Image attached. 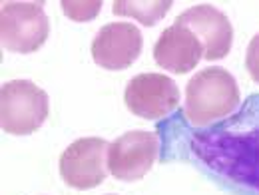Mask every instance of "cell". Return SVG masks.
<instances>
[{"label":"cell","mask_w":259,"mask_h":195,"mask_svg":"<svg viewBox=\"0 0 259 195\" xmlns=\"http://www.w3.org/2000/svg\"><path fill=\"white\" fill-rule=\"evenodd\" d=\"M239 88L226 68H203L186 86L184 112L197 128L229 116L239 106Z\"/></svg>","instance_id":"cell-1"},{"label":"cell","mask_w":259,"mask_h":195,"mask_svg":"<svg viewBox=\"0 0 259 195\" xmlns=\"http://www.w3.org/2000/svg\"><path fill=\"white\" fill-rule=\"evenodd\" d=\"M50 114V98L30 80H10L0 90V126L10 135H30Z\"/></svg>","instance_id":"cell-2"},{"label":"cell","mask_w":259,"mask_h":195,"mask_svg":"<svg viewBox=\"0 0 259 195\" xmlns=\"http://www.w3.org/2000/svg\"><path fill=\"white\" fill-rule=\"evenodd\" d=\"M50 20L42 2H4L0 8V40L8 52L32 54L44 46Z\"/></svg>","instance_id":"cell-3"},{"label":"cell","mask_w":259,"mask_h":195,"mask_svg":"<svg viewBox=\"0 0 259 195\" xmlns=\"http://www.w3.org/2000/svg\"><path fill=\"white\" fill-rule=\"evenodd\" d=\"M108 148L102 137H80L60 156V175L74 189H94L108 177Z\"/></svg>","instance_id":"cell-4"},{"label":"cell","mask_w":259,"mask_h":195,"mask_svg":"<svg viewBox=\"0 0 259 195\" xmlns=\"http://www.w3.org/2000/svg\"><path fill=\"white\" fill-rule=\"evenodd\" d=\"M158 135L146 130H132L116 137L108 148V169L120 181L142 179L158 160Z\"/></svg>","instance_id":"cell-5"},{"label":"cell","mask_w":259,"mask_h":195,"mask_svg":"<svg viewBox=\"0 0 259 195\" xmlns=\"http://www.w3.org/2000/svg\"><path fill=\"white\" fill-rule=\"evenodd\" d=\"M126 108L144 120H160L180 106V88L169 78L158 72L138 74L126 86Z\"/></svg>","instance_id":"cell-6"},{"label":"cell","mask_w":259,"mask_h":195,"mask_svg":"<svg viewBox=\"0 0 259 195\" xmlns=\"http://www.w3.org/2000/svg\"><path fill=\"white\" fill-rule=\"evenodd\" d=\"M174 24L186 26L199 38L203 46V58L209 62L226 58L233 42V26L220 8L211 4H197L184 10Z\"/></svg>","instance_id":"cell-7"},{"label":"cell","mask_w":259,"mask_h":195,"mask_svg":"<svg viewBox=\"0 0 259 195\" xmlns=\"http://www.w3.org/2000/svg\"><path fill=\"white\" fill-rule=\"evenodd\" d=\"M144 38L130 22H110L102 26L92 40V58L104 70H126L142 52Z\"/></svg>","instance_id":"cell-8"},{"label":"cell","mask_w":259,"mask_h":195,"mask_svg":"<svg viewBox=\"0 0 259 195\" xmlns=\"http://www.w3.org/2000/svg\"><path fill=\"white\" fill-rule=\"evenodd\" d=\"M203 58V46L199 38L190 28L171 24L167 26L156 46H154V60L163 70L171 74H188L192 72L197 62Z\"/></svg>","instance_id":"cell-9"},{"label":"cell","mask_w":259,"mask_h":195,"mask_svg":"<svg viewBox=\"0 0 259 195\" xmlns=\"http://www.w3.org/2000/svg\"><path fill=\"white\" fill-rule=\"evenodd\" d=\"M171 0H156V2H138V0H116L112 12L118 16L136 18L144 26H154L167 14L171 8Z\"/></svg>","instance_id":"cell-10"},{"label":"cell","mask_w":259,"mask_h":195,"mask_svg":"<svg viewBox=\"0 0 259 195\" xmlns=\"http://www.w3.org/2000/svg\"><path fill=\"white\" fill-rule=\"evenodd\" d=\"M60 4H62L64 14L68 18H72L74 22H90L102 10V0H86V2L62 0Z\"/></svg>","instance_id":"cell-11"},{"label":"cell","mask_w":259,"mask_h":195,"mask_svg":"<svg viewBox=\"0 0 259 195\" xmlns=\"http://www.w3.org/2000/svg\"><path fill=\"white\" fill-rule=\"evenodd\" d=\"M245 68L251 76L253 82L259 84V34H255L247 46V54H245Z\"/></svg>","instance_id":"cell-12"}]
</instances>
